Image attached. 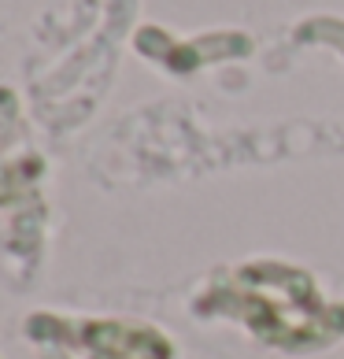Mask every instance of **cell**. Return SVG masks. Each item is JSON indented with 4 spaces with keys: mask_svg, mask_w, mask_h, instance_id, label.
<instances>
[{
    "mask_svg": "<svg viewBox=\"0 0 344 359\" xmlns=\"http://www.w3.org/2000/svg\"><path fill=\"white\" fill-rule=\"evenodd\" d=\"M204 323H233L277 352H322L344 341V300H329L315 274L282 259L219 267L193 297Z\"/></svg>",
    "mask_w": 344,
    "mask_h": 359,
    "instance_id": "cell-1",
    "label": "cell"
},
{
    "mask_svg": "<svg viewBox=\"0 0 344 359\" xmlns=\"http://www.w3.org/2000/svg\"><path fill=\"white\" fill-rule=\"evenodd\" d=\"M22 334L37 359H174V341L141 318L34 311Z\"/></svg>",
    "mask_w": 344,
    "mask_h": 359,
    "instance_id": "cell-2",
    "label": "cell"
}]
</instances>
